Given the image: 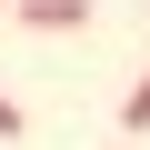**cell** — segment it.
Returning a JSON list of instances; mask_svg holds the SVG:
<instances>
[{
  "mask_svg": "<svg viewBox=\"0 0 150 150\" xmlns=\"http://www.w3.org/2000/svg\"><path fill=\"white\" fill-rule=\"evenodd\" d=\"M30 30H90V0H20Z\"/></svg>",
  "mask_w": 150,
  "mask_h": 150,
  "instance_id": "1",
  "label": "cell"
},
{
  "mask_svg": "<svg viewBox=\"0 0 150 150\" xmlns=\"http://www.w3.org/2000/svg\"><path fill=\"white\" fill-rule=\"evenodd\" d=\"M120 130H150V70L130 80V100H120Z\"/></svg>",
  "mask_w": 150,
  "mask_h": 150,
  "instance_id": "2",
  "label": "cell"
},
{
  "mask_svg": "<svg viewBox=\"0 0 150 150\" xmlns=\"http://www.w3.org/2000/svg\"><path fill=\"white\" fill-rule=\"evenodd\" d=\"M20 130H30V110H20L10 90H0V140H20Z\"/></svg>",
  "mask_w": 150,
  "mask_h": 150,
  "instance_id": "3",
  "label": "cell"
},
{
  "mask_svg": "<svg viewBox=\"0 0 150 150\" xmlns=\"http://www.w3.org/2000/svg\"><path fill=\"white\" fill-rule=\"evenodd\" d=\"M0 10H20V0H0Z\"/></svg>",
  "mask_w": 150,
  "mask_h": 150,
  "instance_id": "4",
  "label": "cell"
}]
</instances>
